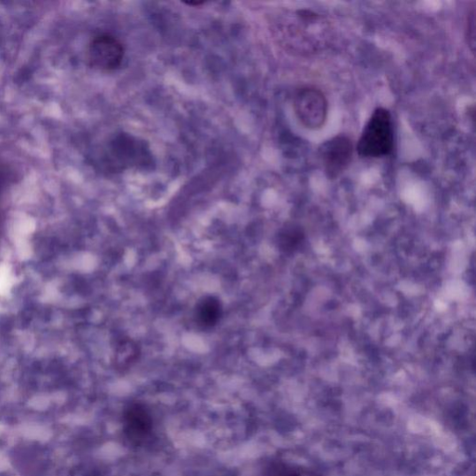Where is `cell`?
<instances>
[{
  "label": "cell",
  "instance_id": "obj_3",
  "mask_svg": "<svg viewBox=\"0 0 476 476\" xmlns=\"http://www.w3.org/2000/svg\"><path fill=\"white\" fill-rule=\"evenodd\" d=\"M353 154V142L345 134H338L328 139L318 150L321 167L329 179H336L349 167Z\"/></svg>",
  "mask_w": 476,
  "mask_h": 476
},
{
  "label": "cell",
  "instance_id": "obj_8",
  "mask_svg": "<svg viewBox=\"0 0 476 476\" xmlns=\"http://www.w3.org/2000/svg\"><path fill=\"white\" fill-rule=\"evenodd\" d=\"M467 38L469 40L468 43L472 47V50L474 51L475 47V11L472 8V12H469L468 21H467Z\"/></svg>",
  "mask_w": 476,
  "mask_h": 476
},
{
  "label": "cell",
  "instance_id": "obj_2",
  "mask_svg": "<svg viewBox=\"0 0 476 476\" xmlns=\"http://www.w3.org/2000/svg\"><path fill=\"white\" fill-rule=\"evenodd\" d=\"M297 119L306 129H321L327 117L328 104L322 91L315 87H303L293 100Z\"/></svg>",
  "mask_w": 476,
  "mask_h": 476
},
{
  "label": "cell",
  "instance_id": "obj_6",
  "mask_svg": "<svg viewBox=\"0 0 476 476\" xmlns=\"http://www.w3.org/2000/svg\"><path fill=\"white\" fill-rule=\"evenodd\" d=\"M223 305L215 297H206L201 300L196 309V321L203 326H212L221 319Z\"/></svg>",
  "mask_w": 476,
  "mask_h": 476
},
{
  "label": "cell",
  "instance_id": "obj_5",
  "mask_svg": "<svg viewBox=\"0 0 476 476\" xmlns=\"http://www.w3.org/2000/svg\"><path fill=\"white\" fill-rule=\"evenodd\" d=\"M123 424L127 437L134 443L144 441L153 429L151 415L141 404H132L125 410Z\"/></svg>",
  "mask_w": 476,
  "mask_h": 476
},
{
  "label": "cell",
  "instance_id": "obj_9",
  "mask_svg": "<svg viewBox=\"0 0 476 476\" xmlns=\"http://www.w3.org/2000/svg\"><path fill=\"white\" fill-rule=\"evenodd\" d=\"M288 476H320V475L311 471H297V472L290 473Z\"/></svg>",
  "mask_w": 476,
  "mask_h": 476
},
{
  "label": "cell",
  "instance_id": "obj_1",
  "mask_svg": "<svg viewBox=\"0 0 476 476\" xmlns=\"http://www.w3.org/2000/svg\"><path fill=\"white\" fill-rule=\"evenodd\" d=\"M395 134L393 118L389 110L378 107L365 125L357 145L361 157L377 158L394 151Z\"/></svg>",
  "mask_w": 476,
  "mask_h": 476
},
{
  "label": "cell",
  "instance_id": "obj_7",
  "mask_svg": "<svg viewBox=\"0 0 476 476\" xmlns=\"http://www.w3.org/2000/svg\"><path fill=\"white\" fill-rule=\"evenodd\" d=\"M137 348L132 342H122L119 345V362L127 363L133 361L137 357Z\"/></svg>",
  "mask_w": 476,
  "mask_h": 476
},
{
  "label": "cell",
  "instance_id": "obj_4",
  "mask_svg": "<svg viewBox=\"0 0 476 476\" xmlns=\"http://www.w3.org/2000/svg\"><path fill=\"white\" fill-rule=\"evenodd\" d=\"M88 54L91 65L101 70L111 71L121 65L125 49L115 36L99 35L90 42Z\"/></svg>",
  "mask_w": 476,
  "mask_h": 476
}]
</instances>
